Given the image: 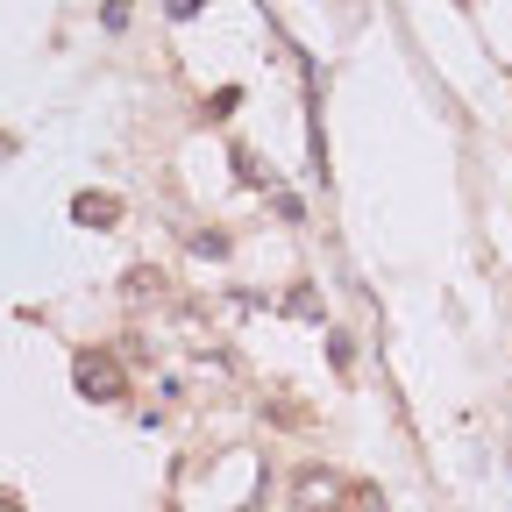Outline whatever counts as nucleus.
I'll list each match as a JSON object with an SVG mask.
<instances>
[{"label": "nucleus", "instance_id": "4", "mask_svg": "<svg viewBox=\"0 0 512 512\" xmlns=\"http://www.w3.org/2000/svg\"><path fill=\"white\" fill-rule=\"evenodd\" d=\"M0 512H15V498H0Z\"/></svg>", "mask_w": 512, "mask_h": 512}, {"label": "nucleus", "instance_id": "3", "mask_svg": "<svg viewBox=\"0 0 512 512\" xmlns=\"http://www.w3.org/2000/svg\"><path fill=\"white\" fill-rule=\"evenodd\" d=\"M72 214H79V221H114V214H121V200H100V192H86Z\"/></svg>", "mask_w": 512, "mask_h": 512}, {"label": "nucleus", "instance_id": "1", "mask_svg": "<svg viewBox=\"0 0 512 512\" xmlns=\"http://www.w3.org/2000/svg\"><path fill=\"white\" fill-rule=\"evenodd\" d=\"M79 392H86V399H121V363L79 356Z\"/></svg>", "mask_w": 512, "mask_h": 512}, {"label": "nucleus", "instance_id": "2", "mask_svg": "<svg viewBox=\"0 0 512 512\" xmlns=\"http://www.w3.org/2000/svg\"><path fill=\"white\" fill-rule=\"evenodd\" d=\"M335 498H342V484H335V477H320V470H306V477H299V505H306V512L335 505Z\"/></svg>", "mask_w": 512, "mask_h": 512}]
</instances>
